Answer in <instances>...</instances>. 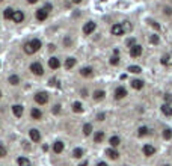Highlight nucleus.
<instances>
[{
    "instance_id": "f257e3e1",
    "label": "nucleus",
    "mask_w": 172,
    "mask_h": 166,
    "mask_svg": "<svg viewBox=\"0 0 172 166\" xmlns=\"http://www.w3.org/2000/svg\"><path fill=\"white\" fill-rule=\"evenodd\" d=\"M41 41L39 39H32V41H29V42H26L24 44V47H23V50H24V53L26 55H33V53H36L39 49H41Z\"/></svg>"
},
{
    "instance_id": "f03ea898",
    "label": "nucleus",
    "mask_w": 172,
    "mask_h": 166,
    "mask_svg": "<svg viewBox=\"0 0 172 166\" xmlns=\"http://www.w3.org/2000/svg\"><path fill=\"white\" fill-rule=\"evenodd\" d=\"M30 71L35 74V76H42L44 74V68H42V65L39 62H33L30 65Z\"/></svg>"
},
{
    "instance_id": "7ed1b4c3",
    "label": "nucleus",
    "mask_w": 172,
    "mask_h": 166,
    "mask_svg": "<svg viewBox=\"0 0 172 166\" xmlns=\"http://www.w3.org/2000/svg\"><path fill=\"white\" fill-rule=\"evenodd\" d=\"M35 101L38 104H47L48 103V94L47 92H38L35 95Z\"/></svg>"
},
{
    "instance_id": "20e7f679",
    "label": "nucleus",
    "mask_w": 172,
    "mask_h": 166,
    "mask_svg": "<svg viewBox=\"0 0 172 166\" xmlns=\"http://www.w3.org/2000/svg\"><path fill=\"white\" fill-rule=\"evenodd\" d=\"M112 35H115V36H121V35H124V26H122L121 23H118V24H113L112 26Z\"/></svg>"
},
{
    "instance_id": "39448f33",
    "label": "nucleus",
    "mask_w": 172,
    "mask_h": 166,
    "mask_svg": "<svg viewBox=\"0 0 172 166\" xmlns=\"http://www.w3.org/2000/svg\"><path fill=\"white\" fill-rule=\"evenodd\" d=\"M95 27H97V24L94 23V21H88V23L83 26V33L85 35H91L95 30Z\"/></svg>"
},
{
    "instance_id": "423d86ee",
    "label": "nucleus",
    "mask_w": 172,
    "mask_h": 166,
    "mask_svg": "<svg viewBox=\"0 0 172 166\" xmlns=\"http://www.w3.org/2000/svg\"><path fill=\"white\" fill-rule=\"evenodd\" d=\"M29 137H30V141L32 142H39L41 141V133H39V130H36V128H32V130L29 131Z\"/></svg>"
},
{
    "instance_id": "0eeeda50",
    "label": "nucleus",
    "mask_w": 172,
    "mask_h": 166,
    "mask_svg": "<svg viewBox=\"0 0 172 166\" xmlns=\"http://www.w3.org/2000/svg\"><path fill=\"white\" fill-rule=\"evenodd\" d=\"M124 97H127V89L124 86H118L115 89V98L116 100H121V98H124Z\"/></svg>"
},
{
    "instance_id": "6e6552de",
    "label": "nucleus",
    "mask_w": 172,
    "mask_h": 166,
    "mask_svg": "<svg viewBox=\"0 0 172 166\" xmlns=\"http://www.w3.org/2000/svg\"><path fill=\"white\" fill-rule=\"evenodd\" d=\"M142 55V47L141 45H133V47H130V56L131 57H139Z\"/></svg>"
},
{
    "instance_id": "1a4fd4ad",
    "label": "nucleus",
    "mask_w": 172,
    "mask_h": 166,
    "mask_svg": "<svg viewBox=\"0 0 172 166\" xmlns=\"http://www.w3.org/2000/svg\"><path fill=\"white\" fill-rule=\"evenodd\" d=\"M106 156L109 159H112V160H116L118 157H119V153H118L115 148H107L106 149Z\"/></svg>"
},
{
    "instance_id": "9d476101",
    "label": "nucleus",
    "mask_w": 172,
    "mask_h": 166,
    "mask_svg": "<svg viewBox=\"0 0 172 166\" xmlns=\"http://www.w3.org/2000/svg\"><path fill=\"white\" fill-rule=\"evenodd\" d=\"M154 153H155V148L153 145H149V143H147V145H143V154L147 157H151L154 156Z\"/></svg>"
},
{
    "instance_id": "9b49d317",
    "label": "nucleus",
    "mask_w": 172,
    "mask_h": 166,
    "mask_svg": "<svg viewBox=\"0 0 172 166\" xmlns=\"http://www.w3.org/2000/svg\"><path fill=\"white\" fill-rule=\"evenodd\" d=\"M47 17H48V12L45 9H38L36 11V20L38 21H45Z\"/></svg>"
},
{
    "instance_id": "f8f14e48",
    "label": "nucleus",
    "mask_w": 172,
    "mask_h": 166,
    "mask_svg": "<svg viewBox=\"0 0 172 166\" xmlns=\"http://www.w3.org/2000/svg\"><path fill=\"white\" fill-rule=\"evenodd\" d=\"M48 67H50L51 69H57L59 67H61V61H59L57 57H50L48 59Z\"/></svg>"
},
{
    "instance_id": "ddd939ff",
    "label": "nucleus",
    "mask_w": 172,
    "mask_h": 166,
    "mask_svg": "<svg viewBox=\"0 0 172 166\" xmlns=\"http://www.w3.org/2000/svg\"><path fill=\"white\" fill-rule=\"evenodd\" d=\"M12 112H14V115L17 116V118H21L24 109H23V106H21V104H14V106H12Z\"/></svg>"
},
{
    "instance_id": "4468645a",
    "label": "nucleus",
    "mask_w": 172,
    "mask_h": 166,
    "mask_svg": "<svg viewBox=\"0 0 172 166\" xmlns=\"http://www.w3.org/2000/svg\"><path fill=\"white\" fill-rule=\"evenodd\" d=\"M63 148H65L63 142L62 141H57V142H55V145H53V151H55L56 154H61L63 151Z\"/></svg>"
},
{
    "instance_id": "2eb2a0df",
    "label": "nucleus",
    "mask_w": 172,
    "mask_h": 166,
    "mask_svg": "<svg viewBox=\"0 0 172 166\" xmlns=\"http://www.w3.org/2000/svg\"><path fill=\"white\" fill-rule=\"evenodd\" d=\"M14 14H15V11L12 8H6L3 11V17L5 20H14Z\"/></svg>"
},
{
    "instance_id": "dca6fc26",
    "label": "nucleus",
    "mask_w": 172,
    "mask_h": 166,
    "mask_svg": "<svg viewBox=\"0 0 172 166\" xmlns=\"http://www.w3.org/2000/svg\"><path fill=\"white\" fill-rule=\"evenodd\" d=\"M92 74H94V69L91 67H85L80 69V76H83V77H91Z\"/></svg>"
},
{
    "instance_id": "f3484780",
    "label": "nucleus",
    "mask_w": 172,
    "mask_h": 166,
    "mask_svg": "<svg viewBox=\"0 0 172 166\" xmlns=\"http://www.w3.org/2000/svg\"><path fill=\"white\" fill-rule=\"evenodd\" d=\"M30 116L33 118V119H41V118H42V112L38 107H33L30 110Z\"/></svg>"
},
{
    "instance_id": "a211bd4d",
    "label": "nucleus",
    "mask_w": 172,
    "mask_h": 166,
    "mask_svg": "<svg viewBox=\"0 0 172 166\" xmlns=\"http://www.w3.org/2000/svg\"><path fill=\"white\" fill-rule=\"evenodd\" d=\"M14 21H15V23H23V21H24V14L21 12V11H15Z\"/></svg>"
},
{
    "instance_id": "6ab92c4d",
    "label": "nucleus",
    "mask_w": 172,
    "mask_h": 166,
    "mask_svg": "<svg viewBox=\"0 0 172 166\" xmlns=\"http://www.w3.org/2000/svg\"><path fill=\"white\" fill-rule=\"evenodd\" d=\"M131 88H133V89H136V91L142 89V88H143V82H142V80L134 79V80H131Z\"/></svg>"
},
{
    "instance_id": "aec40b11",
    "label": "nucleus",
    "mask_w": 172,
    "mask_h": 166,
    "mask_svg": "<svg viewBox=\"0 0 172 166\" xmlns=\"http://www.w3.org/2000/svg\"><path fill=\"white\" fill-rule=\"evenodd\" d=\"M104 131H97L95 135H94V142L95 143H100V142H103L104 141Z\"/></svg>"
},
{
    "instance_id": "412c9836",
    "label": "nucleus",
    "mask_w": 172,
    "mask_h": 166,
    "mask_svg": "<svg viewBox=\"0 0 172 166\" xmlns=\"http://www.w3.org/2000/svg\"><path fill=\"white\" fill-rule=\"evenodd\" d=\"M109 143L112 145V148H116V147L121 143V139H119V136H112V137L109 139Z\"/></svg>"
},
{
    "instance_id": "4be33fe9",
    "label": "nucleus",
    "mask_w": 172,
    "mask_h": 166,
    "mask_svg": "<svg viewBox=\"0 0 172 166\" xmlns=\"http://www.w3.org/2000/svg\"><path fill=\"white\" fill-rule=\"evenodd\" d=\"M162 112H163V115H166V116H172V107L168 103L162 106Z\"/></svg>"
},
{
    "instance_id": "5701e85b",
    "label": "nucleus",
    "mask_w": 172,
    "mask_h": 166,
    "mask_svg": "<svg viewBox=\"0 0 172 166\" xmlns=\"http://www.w3.org/2000/svg\"><path fill=\"white\" fill-rule=\"evenodd\" d=\"M18 166H32V163H30V160L29 159H26V157H18Z\"/></svg>"
},
{
    "instance_id": "b1692460",
    "label": "nucleus",
    "mask_w": 172,
    "mask_h": 166,
    "mask_svg": "<svg viewBox=\"0 0 172 166\" xmlns=\"http://www.w3.org/2000/svg\"><path fill=\"white\" fill-rule=\"evenodd\" d=\"M83 154H85L83 148H76V149L73 151V157H76V159H82V157H83Z\"/></svg>"
},
{
    "instance_id": "393cba45",
    "label": "nucleus",
    "mask_w": 172,
    "mask_h": 166,
    "mask_svg": "<svg viewBox=\"0 0 172 166\" xmlns=\"http://www.w3.org/2000/svg\"><path fill=\"white\" fill-rule=\"evenodd\" d=\"M73 110L76 112V113H80V112H83V106L80 101H76V103H73Z\"/></svg>"
},
{
    "instance_id": "a878e982",
    "label": "nucleus",
    "mask_w": 172,
    "mask_h": 166,
    "mask_svg": "<svg viewBox=\"0 0 172 166\" xmlns=\"http://www.w3.org/2000/svg\"><path fill=\"white\" fill-rule=\"evenodd\" d=\"M92 130H94L92 124H85V125H83V135H85V136H89L91 133H92Z\"/></svg>"
},
{
    "instance_id": "bb28decb",
    "label": "nucleus",
    "mask_w": 172,
    "mask_h": 166,
    "mask_svg": "<svg viewBox=\"0 0 172 166\" xmlns=\"http://www.w3.org/2000/svg\"><path fill=\"white\" fill-rule=\"evenodd\" d=\"M74 65H76V59H74V57H68L67 61H65V68H67V69L73 68Z\"/></svg>"
},
{
    "instance_id": "cd10ccee",
    "label": "nucleus",
    "mask_w": 172,
    "mask_h": 166,
    "mask_svg": "<svg viewBox=\"0 0 172 166\" xmlns=\"http://www.w3.org/2000/svg\"><path fill=\"white\" fill-rule=\"evenodd\" d=\"M128 71L133 73V74H139V73H142V68L137 67V65H130L128 67Z\"/></svg>"
},
{
    "instance_id": "c85d7f7f",
    "label": "nucleus",
    "mask_w": 172,
    "mask_h": 166,
    "mask_svg": "<svg viewBox=\"0 0 172 166\" xmlns=\"http://www.w3.org/2000/svg\"><path fill=\"white\" fill-rule=\"evenodd\" d=\"M104 95H106L104 91H95V92H94V98L95 100H103Z\"/></svg>"
},
{
    "instance_id": "c756f323",
    "label": "nucleus",
    "mask_w": 172,
    "mask_h": 166,
    "mask_svg": "<svg viewBox=\"0 0 172 166\" xmlns=\"http://www.w3.org/2000/svg\"><path fill=\"white\" fill-rule=\"evenodd\" d=\"M9 83L14 85V86H17V85L20 83V77L15 76V74H14V76H11V77H9Z\"/></svg>"
},
{
    "instance_id": "7c9ffc66",
    "label": "nucleus",
    "mask_w": 172,
    "mask_h": 166,
    "mask_svg": "<svg viewBox=\"0 0 172 166\" xmlns=\"http://www.w3.org/2000/svg\"><path fill=\"white\" fill-rule=\"evenodd\" d=\"M163 137L166 139V141L172 139V130H171V128H165V130H163Z\"/></svg>"
},
{
    "instance_id": "2f4dec72",
    "label": "nucleus",
    "mask_w": 172,
    "mask_h": 166,
    "mask_svg": "<svg viewBox=\"0 0 172 166\" xmlns=\"http://www.w3.org/2000/svg\"><path fill=\"white\" fill-rule=\"evenodd\" d=\"M6 154H8V149H6V147H5L3 143H0V159L6 157Z\"/></svg>"
},
{
    "instance_id": "473e14b6",
    "label": "nucleus",
    "mask_w": 172,
    "mask_h": 166,
    "mask_svg": "<svg viewBox=\"0 0 172 166\" xmlns=\"http://www.w3.org/2000/svg\"><path fill=\"white\" fill-rule=\"evenodd\" d=\"M137 135L141 136V137H142V136H147V135H148V128H147V127H141V128L137 130Z\"/></svg>"
},
{
    "instance_id": "72a5a7b5",
    "label": "nucleus",
    "mask_w": 172,
    "mask_h": 166,
    "mask_svg": "<svg viewBox=\"0 0 172 166\" xmlns=\"http://www.w3.org/2000/svg\"><path fill=\"white\" fill-rule=\"evenodd\" d=\"M118 63H119V56L113 55L110 57V65H118Z\"/></svg>"
},
{
    "instance_id": "f704fd0d",
    "label": "nucleus",
    "mask_w": 172,
    "mask_h": 166,
    "mask_svg": "<svg viewBox=\"0 0 172 166\" xmlns=\"http://www.w3.org/2000/svg\"><path fill=\"white\" fill-rule=\"evenodd\" d=\"M149 41H151V44H159V42H160V38H159L157 35H151Z\"/></svg>"
},
{
    "instance_id": "c9c22d12",
    "label": "nucleus",
    "mask_w": 172,
    "mask_h": 166,
    "mask_svg": "<svg viewBox=\"0 0 172 166\" xmlns=\"http://www.w3.org/2000/svg\"><path fill=\"white\" fill-rule=\"evenodd\" d=\"M53 113H55V115L61 113V106H59V104H56L55 107H53Z\"/></svg>"
},
{
    "instance_id": "e433bc0d",
    "label": "nucleus",
    "mask_w": 172,
    "mask_h": 166,
    "mask_svg": "<svg viewBox=\"0 0 172 166\" xmlns=\"http://www.w3.org/2000/svg\"><path fill=\"white\" fill-rule=\"evenodd\" d=\"M162 63H163V65H168V63H169V56H163L162 57Z\"/></svg>"
},
{
    "instance_id": "4c0bfd02",
    "label": "nucleus",
    "mask_w": 172,
    "mask_h": 166,
    "mask_svg": "<svg viewBox=\"0 0 172 166\" xmlns=\"http://www.w3.org/2000/svg\"><path fill=\"white\" fill-rule=\"evenodd\" d=\"M165 100H166V103L169 104L171 101H172V95H171V94H166V95H165Z\"/></svg>"
},
{
    "instance_id": "58836bf2",
    "label": "nucleus",
    "mask_w": 172,
    "mask_h": 166,
    "mask_svg": "<svg viewBox=\"0 0 172 166\" xmlns=\"http://www.w3.org/2000/svg\"><path fill=\"white\" fill-rule=\"evenodd\" d=\"M127 45H128V47H133V45H136V42H134V39L131 38V39L127 41Z\"/></svg>"
},
{
    "instance_id": "ea45409f",
    "label": "nucleus",
    "mask_w": 172,
    "mask_h": 166,
    "mask_svg": "<svg viewBox=\"0 0 172 166\" xmlns=\"http://www.w3.org/2000/svg\"><path fill=\"white\" fill-rule=\"evenodd\" d=\"M50 85L51 86H56V85L59 86V82H56V79H50Z\"/></svg>"
},
{
    "instance_id": "a19ab883",
    "label": "nucleus",
    "mask_w": 172,
    "mask_h": 166,
    "mask_svg": "<svg viewBox=\"0 0 172 166\" xmlns=\"http://www.w3.org/2000/svg\"><path fill=\"white\" fill-rule=\"evenodd\" d=\"M151 26H153V27H154V29H157V30L160 29V26H159L157 23H155V21H151Z\"/></svg>"
},
{
    "instance_id": "79ce46f5",
    "label": "nucleus",
    "mask_w": 172,
    "mask_h": 166,
    "mask_svg": "<svg viewBox=\"0 0 172 166\" xmlns=\"http://www.w3.org/2000/svg\"><path fill=\"white\" fill-rule=\"evenodd\" d=\"M165 14H166V15H171V14H172V9H171V8H165Z\"/></svg>"
},
{
    "instance_id": "37998d69",
    "label": "nucleus",
    "mask_w": 172,
    "mask_h": 166,
    "mask_svg": "<svg viewBox=\"0 0 172 166\" xmlns=\"http://www.w3.org/2000/svg\"><path fill=\"white\" fill-rule=\"evenodd\" d=\"M44 9H45V11H47V12H48V11H50V9H51V5H50V3H45V6H44Z\"/></svg>"
},
{
    "instance_id": "c03bdc74",
    "label": "nucleus",
    "mask_w": 172,
    "mask_h": 166,
    "mask_svg": "<svg viewBox=\"0 0 172 166\" xmlns=\"http://www.w3.org/2000/svg\"><path fill=\"white\" fill-rule=\"evenodd\" d=\"M97 118H98V121H104V113H100Z\"/></svg>"
},
{
    "instance_id": "a18cd8bd",
    "label": "nucleus",
    "mask_w": 172,
    "mask_h": 166,
    "mask_svg": "<svg viewBox=\"0 0 172 166\" xmlns=\"http://www.w3.org/2000/svg\"><path fill=\"white\" fill-rule=\"evenodd\" d=\"M97 166H109V165H107L106 162H100L98 165H97Z\"/></svg>"
},
{
    "instance_id": "49530a36",
    "label": "nucleus",
    "mask_w": 172,
    "mask_h": 166,
    "mask_svg": "<svg viewBox=\"0 0 172 166\" xmlns=\"http://www.w3.org/2000/svg\"><path fill=\"white\" fill-rule=\"evenodd\" d=\"M82 94H83V97H88V91H86V89L82 91Z\"/></svg>"
},
{
    "instance_id": "de8ad7c7",
    "label": "nucleus",
    "mask_w": 172,
    "mask_h": 166,
    "mask_svg": "<svg viewBox=\"0 0 172 166\" xmlns=\"http://www.w3.org/2000/svg\"><path fill=\"white\" fill-rule=\"evenodd\" d=\"M113 55H116V56H119V50H118V49H116V50H113Z\"/></svg>"
},
{
    "instance_id": "09e8293b",
    "label": "nucleus",
    "mask_w": 172,
    "mask_h": 166,
    "mask_svg": "<svg viewBox=\"0 0 172 166\" xmlns=\"http://www.w3.org/2000/svg\"><path fill=\"white\" fill-rule=\"evenodd\" d=\"M73 3H82V0H71Z\"/></svg>"
},
{
    "instance_id": "8fccbe9b",
    "label": "nucleus",
    "mask_w": 172,
    "mask_h": 166,
    "mask_svg": "<svg viewBox=\"0 0 172 166\" xmlns=\"http://www.w3.org/2000/svg\"><path fill=\"white\" fill-rule=\"evenodd\" d=\"M38 0H27V3H36Z\"/></svg>"
},
{
    "instance_id": "3c124183",
    "label": "nucleus",
    "mask_w": 172,
    "mask_h": 166,
    "mask_svg": "<svg viewBox=\"0 0 172 166\" xmlns=\"http://www.w3.org/2000/svg\"><path fill=\"white\" fill-rule=\"evenodd\" d=\"M0 98H2V92H0Z\"/></svg>"
}]
</instances>
